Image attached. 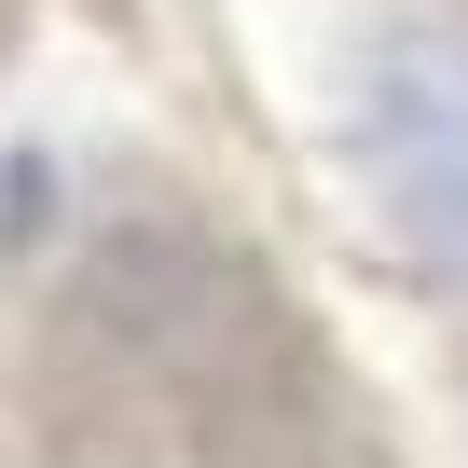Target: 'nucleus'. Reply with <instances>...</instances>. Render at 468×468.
Wrapping results in <instances>:
<instances>
[{
    "mask_svg": "<svg viewBox=\"0 0 468 468\" xmlns=\"http://www.w3.org/2000/svg\"><path fill=\"white\" fill-rule=\"evenodd\" d=\"M358 179L427 276H468V42L399 28L358 83Z\"/></svg>",
    "mask_w": 468,
    "mask_h": 468,
    "instance_id": "1",
    "label": "nucleus"
}]
</instances>
